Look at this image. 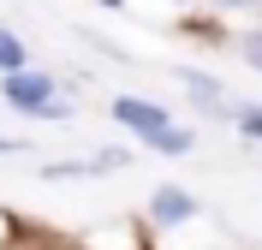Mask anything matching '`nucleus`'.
Listing matches in <instances>:
<instances>
[{
  "label": "nucleus",
  "mask_w": 262,
  "mask_h": 250,
  "mask_svg": "<svg viewBox=\"0 0 262 250\" xmlns=\"http://www.w3.org/2000/svg\"><path fill=\"white\" fill-rule=\"evenodd\" d=\"M149 215L161 220V226H179V220L196 215V202H191V191H179V185H161V191H155V202H149Z\"/></svg>",
  "instance_id": "obj_3"
},
{
  "label": "nucleus",
  "mask_w": 262,
  "mask_h": 250,
  "mask_svg": "<svg viewBox=\"0 0 262 250\" xmlns=\"http://www.w3.org/2000/svg\"><path fill=\"white\" fill-rule=\"evenodd\" d=\"M114 119L125 125V131H137L143 143H161V137L173 131L167 107H155V101H137V96H119V101H114Z\"/></svg>",
  "instance_id": "obj_2"
},
{
  "label": "nucleus",
  "mask_w": 262,
  "mask_h": 250,
  "mask_svg": "<svg viewBox=\"0 0 262 250\" xmlns=\"http://www.w3.org/2000/svg\"><path fill=\"white\" fill-rule=\"evenodd\" d=\"M221 6H256V0H221Z\"/></svg>",
  "instance_id": "obj_8"
},
{
  "label": "nucleus",
  "mask_w": 262,
  "mask_h": 250,
  "mask_svg": "<svg viewBox=\"0 0 262 250\" xmlns=\"http://www.w3.org/2000/svg\"><path fill=\"white\" fill-rule=\"evenodd\" d=\"M185 89H191L196 101H221V83H214V78H203V72H185Z\"/></svg>",
  "instance_id": "obj_5"
},
{
  "label": "nucleus",
  "mask_w": 262,
  "mask_h": 250,
  "mask_svg": "<svg viewBox=\"0 0 262 250\" xmlns=\"http://www.w3.org/2000/svg\"><path fill=\"white\" fill-rule=\"evenodd\" d=\"M0 89H6V101H12V107H24V113L66 119V107L54 101V78H48V72H12V78L0 83Z\"/></svg>",
  "instance_id": "obj_1"
},
{
  "label": "nucleus",
  "mask_w": 262,
  "mask_h": 250,
  "mask_svg": "<svg viewBox=\"0 0 262 250\" xmlns=\"http://www.w3.org/2000/svg\"><path fill=\"white\" fill-rule=\"evenodd\" d=\"M238 131H245V137H256V143H262V107H245V113H238Z\"/></svg>",
  "instance_id": "obj_6"
},
{
  "label": "nucleus",
  "mask_w": 262,
  "mask_h": 250,
  "mask_svg": "<svg viewBox=\"0 0 262 250\" xmlns=\"http://www.w3.org/2000/svg\"><path fill=\"white\" fill-rule=\"evenodd\" d=\"M0 72L12 78V72H24V42H18L12 30H0Z\"/></svg>",
  "instance_id": "obj_4"
},
{
  "label": "nucleus",
  "mask_w": 262,
  "mask_h": 250,
  "mask_svg": "<svg viewBox=\"0 0 262 250\" xmlns=\"http://www.w3.org/2000/svg\"><path fill=\"white\" fill-rule=\"evenodd\" d=\"M245 60L262 72V30H250V36H245Z\"/></svg>",
  "instance_id": "obj_7"
},
{
  "label": "nucleus",
  "mask_w": 262,
  "mask_h": 250,
  "mask_svg": "<svg viewBox=\"0 0 262 250\" xmlns=\"http://www.w3.org/2000/svg\"><path fill=\"white\" fill-rule=\"evenodd\" d=\"M101 6H119V0H101Z\"/></svg>",
  "instance_id": "obj_9"
}]
</instances>
